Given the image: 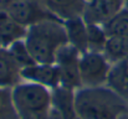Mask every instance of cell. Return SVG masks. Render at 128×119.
Instances as JSON below:
<instances>
[{
	"mask_svg": "<svg viewBox=\"0 0 128 119\" xmlns=\"http://www.w3.org/2000/svg\"><path fill=\"white\" fill-rule=\"evenodd\" d=\"M75 108L81 119H120L126 114L122 97L103 86L81 87L75 91Z\"/></svg>",
	"mask_w": 128,
	"mask_h": 119,
	"instance_id": "obj_1",
	"label": "cell"
},
{
	"mask_svg": "<svg viewBox=\"0 0 128 119\" xmlns=\"http://www.w3.org/2000/svg\"><path fill=\"white\" fill-rule=\"evenodd\" d=\"M24 41L35 62L44 65H55L57 51L68 42L64 21L58 19H47L29 26Z\"/></svg>",
	"mask_w": 128,
	"mask_h": 119,
	"instance_id": "obj_2",
	"label": "cell"
},
{
	"mask_svg": "<svg viewBox=\"0 0 128 119\" xmlns=\"http://www.w3.org/2000/svg\"><path fill=\"white\" fill-rule=\"evenodd\" d=\"M11 98L19 119H47L52 106L48 88L26 81L11 88Z\"/></svg>",
	"mask_w": 128,
	"mask_h": 119,
	"instance_id": "obj_3",
	"label": "cell"
},
{
	"mask_svg": "<svg viewBox=\"0 0 128 119\" xmlns=\"http://www.w3.org/2000/svg\"><path fill=\"white\" fill-rule=\"evenodd\" d=\"M111 66L102 52L87 51L80 57V77L82 87H100L107 83Z\"/></svg>",
	"mask_w": 128,
	"mask_h": 119,
	"instance_id": "obj_4",
	"label": "cell"
},
{
	"mask_svg": "<svg viewBox=\"0 0 128 119\" xmlns=\"http://www.w3.org/2000/svg\"><path fill=\"white\" fill-rule=\"evenodd\" d=\"M81 53L68 42L64 45L56 55L55 65L60 71V86L77 91L82 87L80 77Z\"/></svg>",
	"mask_w": 128,
	"mask_h": 119,
	"instance_id": "obj_5",
	"label": "cell"
},
{
	"mask_svg": "<svg viewBox=\"0 0 128 119\" xmlns=\"http://www.w3.org/2000/svg\"><path fill=\"white\" fill-rule=\"evenodd\" d=\"M6 11L14 20L25 27L47 19H56L40 0H14Z\"/></svg>",
	"mask_w": 128,
	"mask_h": 119,
	"instance_id": "obj_6",
	"label": "cell"
},
{
	"mask_svg": "<svg viewBox=\"0 0 128 119\" xmlns=\"http://www.w3.org/2000/svg\"><path fill=\"white\" fill-rule=\"evenodd\" d=\"M126 0H90L86 5L84 19L87 24L103 25L124 7Z\"/></svg>",
	"mask_w": 128,
	"mask_h": 119,
	"instance_id": "obj_7",
	"label": "cell"
},
{
	"mask_svg": "<svg viewBox=\"0 0 128 119\" xmlns=\"http://www.w3.org/2000/svg\"><path fill=\"white\" fill-rule=\"evenodd\" d=\"M21 78L26 82L38 83L48 89H54L60 86V71L56 65L35 63L21 68Z\"/></svg>",
	"mask_w": 128,
	"mask_h": 119,
	"instance_id": "obj_8",
	"label": "cell"
},
{
	"mask_svg": "<svg viewBox=\"0 0 128 119\" xmlns=\"http://www.w3.org/2000/svg\"><path fill=\"white\" fill-rule=\"evenodd\" d=\"M45 7L58 20L66 21L84 16L87 1L85 0H40Z\"/></svg>",
	"mask_w": 128,
	"mask_h": 119,
	"instance_id": "obj_9",
	"label": "cell"
},
{
	"mask_svg": "<svg viewBox=\"0 0 128 119\" xmlns=\"http://www.w3.org/2000/svg\"><path fill=\"white\" fill-rule=\"evenodd\" d=\"M28 27L14 20L6 10H0V45L2 48H8L14 42L24 40Z\"/></svg>",
	"mask_w": 128,
	"mask_h": 119,
	"instance_id": "obj_10",
	"label": "cell"
},
{
	"mask_svg": "<svg viewBox=\"0 0 128 119\" xmlns=\"http://www.w3.org/2000/svg\"><path fill=\"white\" fill-rule=\"evenodd\" d=\"M67 41L78 52L82 55L88 51V35H87V22L85 21L84 16L74 17L70 20L64 21Z\"/></svg>",
	"mask_w": 128,
	"mask_h": 119,
	"instance_id": "obj_11",
	"label": "cell"
},
{
	"mask_svg": "<svg viewBox=\"0 0 128 119\" xmlns=\"http://www.w3.org/2000/svg\"><path fill=\"white\" fill-rule=\"evenodd\" d=\"M21 67L6 48L0 51V88L11 89L21 82Z\"/></svg>",
	"mask_w": 128,
	"mask_h": 119,
	"instance_id": "obj_12",
	"label": "cell"
},
{
	"mask_svg": "<svg viewBox=\"0 0 128 119\" xmlns=\"http://www.w3.org/2000/svg\"><path fill=\"white\" fill-rule=\"evenodd\" d=\"M106 58L112 63H118L128 58V37L108 36L103 52Z\"/></svg>",
	"mask_w": 128,
	"mask_h": 119,
	"instance_id": "obj_13",
	"label": "cell"
},
{
	"mask_svg": "<svg viewBox=\"0 0 128 119\" xmlns=\"http://www.w3.org/2000/svg\"><path fill=\"white\" fill-rule=\"evenodd\" d=\"M103 29L107 36H122L128 37V11L123 7L118 14L104 22Z\"/></svg>",
	"mask_w": 128,
	"mask_h": 119,
	"instance_id": "obj_14",
	"label": "cell"
},
{
	"mask_svg": "<svg viewBox=\"0 0 128 119\" xmlns=\"http://www.w3.org/2000/svg\"><path fill=\"white\" fill-rule=\"evenodd\" d=\"M87 35H88V51L103 52L106 41L108 39L103 26L98 24H87Z\"/></svg>",
	"mask_w": 128,
	"mask_h": 119,
	"instance_id": "obj_15",
	"label": "cell"
},
{
	"mask_svg": "<svg viewBox=\"0 0 128 119\" xmlns=\"http://www.w3.org/2000/svg\"><path fill=\"white\" fill-rule=\"evenodd\" d=\"M6 50H8V52L11 55V57L15 60V62L21 68H25V67H29V66H32V65L36 63L35 60L32 58L31 53L29 52L24 40H19V41L14 42Z\"/></svg>",
	"mask_w": 128,
	"mask_h": 119,
	"instance_id": "obj_16",
	"label": "cell"
},
{
	"mask_svg": "<svg viewBox=\"0 0 128 119\" xmlns=\"http://www.w3.org/2000/svg\"><path fill=\"white\" fill-rule=\"evenodd\" d=\"M0 119H19L12 98L11 89L0 88Z\"/></svg>",
	"mask_w": 128,
	"mask_h": 119,
	"instance_id": "obj_17",
	"label": "cell"
},
{
	"mask_svg": "<svg viewBox=\"0 0 128 119\" xmlns=\"http://www.w3.org/2000/svg\"><path fill=\"white\" fill-rule=\"evenodd\" d=\"M47 119H65V118H64V116H62L55 107L51 106V109H50V112H48Z\"/></svg>",
	"mask_w": 128,
	"mask_h": 119,
	"instance_id": "obj_18",
	"label": "cell"
},
{
	"mask_svg": "<svg viewBox=\"0 0 128 119\" xmlns=\"http://www.w3.org/2000/svg\"><path fill=\"white\" fill-rule=\"evenodd\" d=\"M14 0H0V10H6Z\"/></svg>",
	"mask_w": 128,
	"mask_h": 119,
	"instance_id": "obj_19",
	"label": "cell"
},
{
	"mask_svg": "<svg viewBox=\"0 0 128 119\" xmlns=\"http://www.w3.org/2000/svg\"><path fill=\"white\" fill-rule=\"evenodd\" d=\"M124 9L128 11V1H126V4H124Z\"/></svg>",
	"mask_w": 128,
	"mask_h": 119,
	"instance_id": "obj_20",
	"label": "cell"
},
{
	"mask_svg": "<svg viewBox=\"0 0 128 119\" xmlns=\"http://www.w3.org/2000/svg\"><path fill=\"white\" fill-rule=\"evenodd\" d=\"M124 63H126V66L128 67V58H127V60H124Z\"/></svg>",
	"mask_w": 128,
	"mask_h": 119,
	"instance_id": "obj_21",
	"label": "cell"
},
{
	"mask_svg": "<svg viewBox=\"0 0 128 119\" xmlns=\"http://www.w3.org/2000/svg\"><path fill=\"white\" fill-rule=\"evenodd\" d=\"M120 119H128V118H126V117H124V114H123V116H122V117H121Z\"/></svg>",
	"mask_w": 128,
	"mask_h": 119,
	"instance_id": "obj_22",
	"label": "cell"
},
{
	"mask_svg": "<svg viewBox=\"0 0 128 119\" xmlns=\"http://www.w3.org/2000/svg\"><path fill=\"white\" fill-rule=\"evenodd\" d=\"M1 50H2V47H1V45H0V51H1Z\"/></svg>",
	"mask_w": 128,
	"mask_h": 119,
	"instance_id": "obj_23",
	"label": "cell"
},
{
	"mask_svg": "<svg viewBox=\"0 0 128 119\" xmlns=\"http://www.w3.org/2000/svg\"><path fill=\"white\" fill-rule=\"evenodd\" d=\"M85 1H87V2H88V1H90V0H85Z\"/></svg>",
	"mask_w": 128,
	"mask_h": 119,
	"instance_id": "obj_24",
	"label": "cell"
},
{
	"mask_svg": "<svg viewBox=\"0 0 128 119\" xmlns=\"http://www.w3.org/2000/svg\"><path fill=\"white\" fill-rule=\"evenodd\" d=\"M126 1H128V0H126Z\"/></svg>",
	"mask_w": 128,
	"mask_h": 119,
	"instance_id": "obj_25",
	"label": "cell"
}]
</instances>
